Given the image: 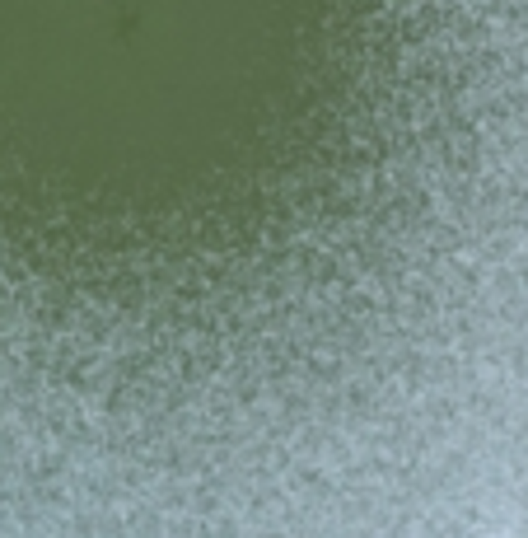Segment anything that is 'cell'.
<instances>
[{
    "label": "cell",
    "instance_id": "cell-1",
    "mask_svg": "<svg viewBox=\"0 0 528 538\" xmlns=\"http://www.w3.org/2000/svg\"><path fill=\"white\" fill-rule=\"evenodd\" d=\"M528 529V0H0V538Z\"/></svg>",
    "mask_w": 528,
    "mask_h": 538
},
{
    "label": "cell",
    "instance_id": "cell-2",
    "mask_svg": "<svg viewBox=\"0 0 528 538\" xmlns=\"http://www.w3.org/2000/svg\"><path fill=\"white\" fill-rule=\"evenodd\" d=\"M515 538H528V529H524V534H515Z\"/></svg>",
    "mask_w": 528,
    "mask_h": 538
}]
</instances>
